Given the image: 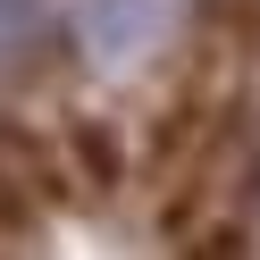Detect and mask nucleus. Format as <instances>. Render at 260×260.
Here are the masks:
<instances>
[{
    "label": "nucleus",
    "mask_w": 260,
    "mask_h": 260,
    "mask_svg": "<svg viewBox=\"0 0 260 260\" xmlns=\"http://www.w3.org/2000/svg\"><path fill=\"white\" fill-rule=\"evenodd\" d=\"M168 17H176V0H84L76 9V34H84L92 68L126 76L151 42H168Z\"/></svg>",
    "instance_id": "1"
},
{
    "label": "nucleus",
    "mask_w": 260,
    "mask_h": 260,
    "mask_svg": "<svg viewBox=\"0 0 260 260\" xmlns=\"http://www.w3.org/2000/svg\"><path fill=\"white\" fill-rule=\"evenodd\" d=\"M42 42V0H0V68H17Z\"/></svg>",
    "instance_id": "2"
}]
</instances>
